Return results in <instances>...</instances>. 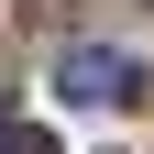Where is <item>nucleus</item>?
Wrapping results in <instances>:
<instances>
[{"instance_id":"nucleus-1","label":"nucleus","mask_w":154,"mask_h":154,"mask_svg":"<svg viewBox=\"0 0 154 154\" xmlns=\"http://www.w3.org/2000/svg\"><path fill=\"white\" fill-rule=\"evenodd\" d=\"M55 88H66L77 110H132V99H143V66L110 55V44H77L66 66H55Z\"/></svg>"},{"instance_id":"nucleus-2","label":"nucleus","mask_w":154,"mask_h":154,"mask_svg":"<svg viewBox=\"0 0 154 154\" xmlns=\"http://www.w3.org/2000/svg\"><path fill=\"white\" fill-rule=\"evenodd\" d=\"M0 154H55V132H44V121H22V110H0Z\"/></svg>"}]
</instances>
